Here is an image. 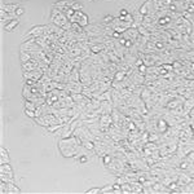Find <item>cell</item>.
Here are the masks:
<instances>
[{
	"label": "cell",
	"mask_w": 194,
	"mask_h": 194,
	"mask_svg": "<svg viewBox=\"0 0 194 194\" xmlns=\"http://www.w3.org/2000/svg\"><path fill=\"white\" fill-rule=\"evenodd\" d=\"M87 193L88 194H91V193H102V190L100 189V188H93V189H89Z\"/></svg>",
	"instance_id": "obj_7"
},
{
	"label": "cell",
	"mask_w": 194,
	"mask_h": 194,
	"mask_svg": "<svg viewBox=\"0 0 194 194\" xmlns=\"http://www.w3.org/2000/svg\"><path fill=\"white\" fill-rule=\"evenodd\" d=\"M24 13H25V9H24V8H21V6H19L18 9H16V11H14V14H16L17 17H19L21 14H24Z\"/></svg>",
	"instance_id": "obj_5"
},
{
	"label": "cell",
	"mask_w": 194,
	"mask_h": 194,
	"mask_svg": "<svg viewBox=\"0 0 194 194\" xmlns=\"http://www.w3.org/2000/svg\"><path fill=\"white\" fill-rule=\"evenodd\" d=\"M71 8H73L74 11H82V9H83V5H82V4H79L78 2H75V3L73 4V6H71Z\"/></svg>",
	"instance_id": "obj_4"
},
{
	"label": "cell",
	"mask_w": 194,
	"mask_h": 194,
	"mask_svg": "<svg viewBox=\"0 0 194 194\" xmlns=\"http://www.w3.org/2000/svg\"><path fill=\"white\" fill-rule=\"evenodd\" d=\"M19 8V5L18 4H3L2 5V9L5 11L6 13H13L16 9Z\"/></svg>",
	"instance_id": "obj_1"
},
{
	"label": "cell",
	"mask_w": 194,
	"mask_h": 194,
	"mask_svg": "<svg viewBox=\"0 0 194 194\" xmlns=\"http://www.w3.org/2000/svg\"><path fill=\"white\" fill-rule=\"evenodd\" d=\"M113 21H114V17L110 16V14H107V16H105V17L102 18V25H104V26H110Z\"/></svg>",
	"instance_id": "obj_3"
},
{
	"label": "cell",
	"mask_w": 194,
	"mask_h": 194,
	"mask_svg": "<svg viewBox=\"0 0 194 194\" xmlns=\"http://www.w3.org/2000/svg\"><path fill=\"white\" fill-rule=\"evenodd\" d=\"M25 113L27 114V115H28V117H31V118H34V117H37V115H35V113H34L32 110H28V109H26V110H25Z\"/></svg>",
	"instance_id": "obj_8"
},
{
	"label": "cell",
	"mask_w": 194,
	"mask_h": 194,
	"mask_svg": "<svg viewBox=\"0 0 194 194\" xmlns=\"http://www.w3.org/2000/svg\"><path fill=\"white\" fill-rule=\"evenodd\" d=\"M127 14H129L128 9L123 8V9H120V16H119V17H126V16H127Z\"/></svg>",
	"instance_id": "obj_6"
},
{
	"label": "cell",
	"mask_w": 194,
	"mask_h": 194,
	"mask_svg": "<svg viewBox=\"0 0 194 194\" xmlns=\"http://www.w3.org/2000/svg\"><path fill=\"white\" fill-rule=\"evenodd\" d=\"M18 25H19V21H18V18H16V19L9 21V22L4 26V28H5V30L8 31V32H11V31H13V28H14V27H17Z\"/></svg>",
	"instance_id": "obj_2"
}]
</instances>
